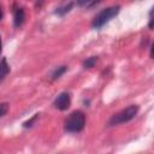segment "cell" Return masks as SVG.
Segmentation results:
<instances>
[{
    "label": "cell",
    "mask_w": 154,
    "mask_h": 154,
    "mask_svg": "<svg viewBox=\"0 0 154 154\" xmlns=\"http://www.w3.org/2000/svg\"><path fill=\"white\" fill-rule=\"evenodd\" d=\"M2 17H4V13H2V8H1V5H0V20L2 19Z\"/></svg>",
    "instance_id": "cell-13"
},
{
    "label": "cell",
    "mask_w": 154,
    "mask_h": 154,
    "mask_svg": "<svg viewBox=\"0 0 154 154\" xmlns=\"http://www.w3.org/2000/svg\"><path fill=\"white\" fill-rule=\"evenodd\" d=\"M24 20H25V12H24L23 7L14 5V7H13V25L16 28H19L23 25Z\"/></svg>",
    "instance_id": "cell-5"
},
{
    "label": "cell",
    "mask_w": 154,
    "mask_h": 154,
    "mask_svg": "<svg viewBox=\"0 0 154 154\" xmlns=\"http://www.w3.org/2000/svg\"><path fill=\"white\" fill-rule=\"evenodd\" d=\"M10 73V65L6 60V58H2L0 60V83L6 78V76Z\"/></svg>",
    "instance_id": "cell-6"
},
{
    "label": "cell",
    "mask_w": 154,
    "mask_h": 154,
    "mask_svg": "<svg viewBox=\"0 0 154 154\" xmlns=\"http://www.w3.org/2000/svg\"><path fill=\"white\" fill-rule=\"evenodd\" d=\"M72 6H73V2L72 1H70L69 4H64L63 6H59L57 10H55V14H58V16H65L66 13H69L70 11H71V8H72Z\"/></svg>",
    "instance_id": "cell-7"
},
{
    "label": "cell",
    "mask_w": 154,
    "mask_h": 154,
    "mask_svg": "<svg viewBox=\"0 0 154 154\" xmlns=\"http://www.w3.org/2000/svg\"><path fill=\"white\" fill-rule=\"evenodd\" d=\"M102 0H77V5L81 7H85V8H90L95 5H97L99 2H101Z\"/></svg>",
    "instance_id": "cell-8"
},
{
    "label": "cell",
    "mask_w": 154,
    "mask_h": 154,
    "mask_svg": "<svg viewBox=\"0 0 154 154\" xmlns=\"http://www.w3.org/2000/svg\"><path fill=\"white\" fill-rule=\"evenodd\" d=\"M85 125V116L82 111H73L65 119L64 129L67 132H79L84 129Z\"/></svg>",
    "instance_id": "cell-1"
},
{
    "label": "cell",
    "mask_w": 154,
    "mask_h": 154,
    "mask_svg": "<svg viewBox=\"0 0 154 154\" xmlns=\"http://www.w3.org/2000/svg\"><path fill=\"white\" fill-rule=\"evenodd\" d=\"M8 111V103L7 102H1L0 103V118L4 117Z\"/></svg>",
    "instance_id": "cell-12"
},
{
    "label": "cell",
    "mask_w": 154,
    "mask_h": 154,
    "mask_svg": "<svg viewBox=\"0 0 154 154\" xmlns=\"http://www.w3.org/2000/svg\"><path fill=\"white\" fill-rule=\"evenodd\" d=\"M66 66L65 65H63V66H59V67H57L53 72H52V76H51V78H52V81H55V79H58L59 77H61L65 72H66Z\"/></svg>",
    "instance_id": "cell-9"
},
{
    "label": "cell",
    "mask_w": 154,
    "mask_h": 154,
    "mask_svg": "<svg viewBox=\"0 0 154 154\" xmlns=\"http://www.w3.org/2000/svg\"><path fill=\"white\" fill-rule=\"evenodd\" d=\"M96 63H97V57H89L83 61V67L84 69H91L95 66Z\"/></svg>",
    "instance_id": "cell-10"
},
{
    "label": "cell",
    "mask_w": 154,
    "mask_h": 154,
    "mask_svg": "<svg viewBox=\"0 0 154 154\" xmlns=\"http://www.w3.org/2000/svg\"><path fill=\"white\" fill-rule=\"evenodd\" d=\"M120 11V6H109L103 8L102 11H100L93 19L91 22V26L95 29H100L102 28L106 23H108L113 17H116Z\"/></svg>",
    "instance_id": "cell-3"
},
{
    "label": "cell",
    "mask_w": 154,
    "mask_h": 154,
    "mask_svg": "<svg viewBox=\"0 0 154 154\" xmlns=\"http://www.w3.org/2000/svg\"><path fill=\"white\" fill-rule=\"evenodd\" d=\"M37 118H38V114H34L31 119H29V120H26V122H24V123H23V126H24V128H31V126H32V124L37 120Z\"/></svg>",
    "instance_id": "cell-11"
},
{
    "label": "cell",
    "mask_w": 154,
    "mask_h": 154,
    "mask_svg": "<svg viewBox=\"0 0 154 154\" xmlns=\"http://www.w3.org/2000/svg\"><path fill=\"white\" fill-rule=\"evenodd\" d=\"M70 105H71V95H70V93H67V91L60 93V94L55 97V100H54V102H53V106H54L57 109H60V111H66V109L70 107Z\"/></svg>",
    "instance_id": "cell-4"
},
{
    "label": "cell",
    "mask_w": 154,
    "mask_h": 154,
    "mask_svg": "<svg viewBox=\"0 0 154 154\" xmlns=\"http://www.w3.org/2000/svg\"><path fill=\"white\" fill-rule=\"evenodd\" d=\"M138 109L140 107L137 105H130L129 107L119 111L118 113L113 114L111 117V119L108 120V125L109 126H114V125H119V124H124V123H128L130 120H132L136 114L138 113Z\"/></svg>",
    "instance_id": "cell-2"
},
{
    "label": "cell",
    "mask_w": 154,
    "mask_h": 154,
    "mask_svg": "<svg viewBox=\"0 0 154 154\" xmlns=\"http://www.w3.org/2000/svg\"><path fill=\"white\" fill-rule=\"evenodd\" d=\"M1 51H2V43H1V37H0V54H1Z\"/></svg>",
    "instance_id": "cell-14"
}]
</instances>
